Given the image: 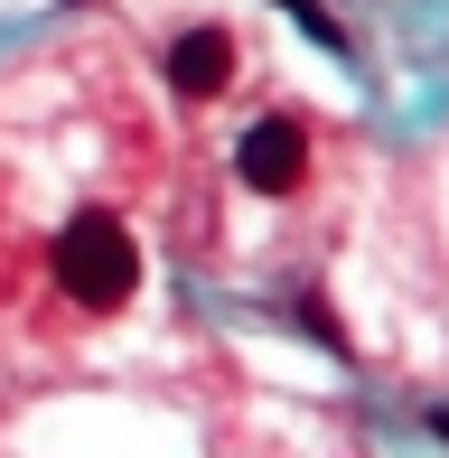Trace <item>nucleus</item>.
<instances>
[{
    "label": "nucleus",
    "instance_id": "f257e3e1",
    "mask_svg": "<svg viewBox=\"0 0 449 458\" xmlns=\"http://www.w3.org/2000/svg\"><path fill=\"white\" fill-rule=\"evenodd\" d=\"M47 281L66 290L85 318H113V309L140 290V243H131V225L104 216V206L66 216V225L47 234Z\"/></svg>",
    "mask_w": 449,
    "mask_h": 458
},
{
    "label": "nucleus",
    "instance_id": "f03ea898",
    "mask_svg": "<svg viewBox=\"0 0 449 458\" xmlns=\"http://www.w3.org/2000/svg\"><path fill=\"white\" fill-rule=\"evenodd\" d=\"M234 178L253 187V197H300V178H309V131H300V122H253V131L234 140Z\"/></svg>",
    "mask_w": 449,
    "mask_h": 458
},
{
    "label": "nucleus",
    "instance_id": "7ed1b4c3",
    "mask_svg": "<svg viewBox=\"0 0 449 458\" xmlns=\"http://www.w3.org/2000/svg\"><path fill=\"white\" fill-rule=\"evenodd\" d=\"M159 66H169V94L207 103V94H224V85H234V38H224V29H178Z\"/></svg>",
    "mask_w": 449,
    "mask_h": 458
},
{
    "label": "nucleus",
    "instance_id": "20e7f679",
    "mask_svg": "<svg viewBox=\"0 0 449 458\" xmlns=\"http://www.w3.org/2000/svg\"><path fill=\"white\" fill-rule=\"evenodd\" d=\"M272 10H291V19H300V29H309V38H318V47H328V56H346V29H337V19H328V10H318V0H272Z\"/></svg>",
    "mask_w": 449,
    "mask_h": 458
},
{
    "label": "nucleus",
    "instance_id": "39448f33",
    "mask_svg": "<svg viewBox=\"0 0 449 458\" xmlns=\"http://www.w3.org/2000/svg\"><path fill=\"white\" fill-rule=\"evenodd\" d=\"M300 327H309L328 356H346V327H337V309H328V300H300Z\"/></svg>",
    "mask_w": 449,
    "mask_h": 458
}]
</instances>
